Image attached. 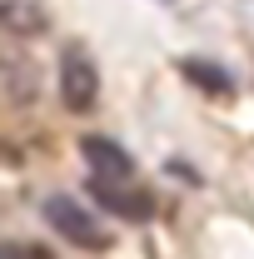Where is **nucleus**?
Returning a JSON list of instances; mask_svg holds the SVG:
<instances>
[{
	"label": "nucleus",
	"instance_id": "obj_2",
	"mask_svg": "<svg viewBox=\"0 0 254 259\" xmlns=\"http://www.w3.org/2000/svg\"><path fill=\"white\" fill-rule=\"evenodd\" d=\"M45 220L60 229L70 244H85V249H105V244H110V234L100 229V220L90 209H80L70 194H50V199H45Z\"/></svg>",
	"mask_w": 254,
	"mask_h": 259
},
{
	"label": "nucleus",
	"instance_id": "obj_8",
	"mask_svg": "<svg viewBox=\"0 0 254 259\" xmlns=\"http://www.w3.org/2000/svg\"><path fill=\"white\" fill-rule=\"evenodd\" d=\"M20 259H50L45 249H30V244H20Z\"/></svg>",
	"mask_w": 254,
	"mask_h": 259
},
{
	"label": "nucleus",
	"instance_id": "obj_4",
	"mask_svg": "<svg viewBox=\"0 0 254 259\" xmlns=\"http://www.w3.org/2000/svg\"><path fill=\"white\" fill-rule=\"evenodd\" d=\"M80 155L90 160V175L95 180H135V160H130L115 140H105V135H85L80 140Z\"/></svg>",
	"mask_w": 254,
	"mask_h": 259
},
{
	"label": "nucleus",
	"instance_id": "obj_3",
	"mask_svg": "<svg viewBox=\"0 0 254 259\" xmlns=\"http://www.w3.org/2000/svg\"><path fill=\"white\" fill-rule=\"evenodd\" d=\"M90 194H95L105 209L125 214V220H150V214H155V199L145 190H130V180H95V175H90Z\"/></svg>",
	"mask_w": 254,
	"mask_h": 259
},
{
	"label": "nucleus",
	"instance_id": "obj_5",
	"mask_svg": "<svg viewBox=\"0 0 254 259\" xmlns=\"http://www.w3.org/2000/svg\"><path fill=\"white\" fill-rule=\"evenodd\" d=\"M0 85H5V100H10L15 110H25V105L35 100V90H40V80H35V70H30L25 60H20L15 50L5 55V65H0Z\"/></svg>",
	"mask_w": 254,
	"mask_h": 259
},
{
	"label": "nucleus",
	"instance_id": "obj_6",
	"mask_svg": "<svg viewBox=\"0 0 254 259\" xmlns=\"http://www.w3.org/2000/svg\"><path fill=\"white\" fill-rule=\"evenodd\" d=\"M180 75H185V80H194V85H204L209 95H229V90H234L229 70H220L215 60H180Z\"/></svg>",
	"mask_w": 254,
	"mask_h": 259
},
{
	"label": "nucleus",
	"instance_id": "obj_1",
	"mask_svg": "<svg viewBox=\"0 0 254 259\" xmlns=\"http://www.w3.org/2000/svg\"><path fill=\"white\" fill-rule=\"evenodd\" d=\"M60 100H65V110H75V115L95 110V100H100V70L80 45H70L60 55Z\"/></svg>",
	"mask_w": 254,
	"mask_h": 259
},
{
	"label": "nucleus",
	"instance_id": "obj_7",
	"mask_svg": "<svg viewBox=\"0 0 254 259\" xmlns=\"http://www.w3.org/2000/svg\"><path fill=\"white\" fill-rule=\"evenodd\" d=\"M0 20H5L10 35H40L45 30V15L35 10L30 0H5V5H0Z\"/></svg>",
	"mask_w": 254,
	"mask_h": 259
}]
</instances>
